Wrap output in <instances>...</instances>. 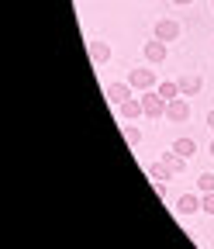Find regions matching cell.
I'll return each instance as SVG.
<instances>
[{"mask_svg":"<svg viewBox=\"0 0 214 249\" xmlns=\"http://www.w3.org/2000/svg\"><path fill=\"white\" fill-rule=\"evenodd\" d=\"M173 152H176V156H183V160H190V156L197 152V142H194V139H187V135H183V139H176V145H173Z\"/></svg>","mask_w":214,"mask_h":249,"instance_id":"10","label":"cell"},{"mask_svg":"<svg viewBox=\"0 0 214 249\" xmlns=\"http://www.w3.org/2000/svg\"><path fill=\"white\" fill-rule=\"evenodd\" d=\"M197 187H200V194H211L214 191V173H200L197 177Z\"/></svg>","mask_w":214,"mask_h":249,"instance_id":"15","label":"cell"},{"mask_svg":"<svg viewBox=\"0 0 214 249\" xmlns=\"http://www.w3.org/2000/svg\"><path fill=\"white\" fill-rule=\"evenodd\" d=\"M166 118H169L173 124H187V121H190V104L183 101V97L166 101Z\"/></svg>","mask_w":214,"mask_h":249,"instance_id":"2","label":"cell"},{"mask_svg":"<svg viewBox=\"0 0 214 249\" xmlns=\"http://www.w3.org/2000/svg\"><path fill=\"white\" fill-rule=\"evenodd\" d=\"M156 38H159V42H176V38H180V24L169 21V18H163V21L156 24Z\"/></svg>","mask_w":214,"mask_h":249,"instance_id":"4","label":"cell"},{"mask_svg":"<svg viewBox=\"0 0 214 249\" xmlns=\"http://www.w3.org/2000/svg\"><path fill=\"white\" fill-rule=\"evenodd\" d=\"M90 59H94V62H107L111 59V45L107 42H94V45H90Z\"/></svg>","mask_w":214,"mask_h":249,"instance_id":"11","label":"cell"},{"mask_svg":"<svg viewBox=\"0 0 214 249\" xmlns=\"http://www.w3.org/2000/svg\"><path fill=\"white\" fill-rule=\"evenodd\" d=\"M173 4H180V7H183V4H190V0H173Z\"/></svg>","mask_w":214,"mask_h":249,"instance_id":"20","label":"cell"},{"mask_svg":"<svg viewBox=\"0 0 214 249\" xmlns=\"http://www.w3.org/2000/svg\"><path fill=\"white\" fill-rule=\"evenodd\" d=\"M145 59L152 62V66H159V62L166 59V42H159V38L145 42Z\"/></svg>","mask_w":214,"mask_h":249,"instance_id":"7","label":"cell"},{"mask_svg":"<svg viewBox=\"0 0 214 249\" xmlns=\"http://www.w3.org/2000/svg\"><path fill=\"white\" fill-rule=\"evenodd\" d=\"M128 83H132L135 90H156V87H159V80H156V70H132Z\"/></svg>","mask_w":214,"mask_h":249,"instance_id":"3","label":"cell"},{"mask_svg":"<svg viewBox=\"0 0 214 249\" xmlns=\"http://www.w3.org/2000/svg\"><path fill=\"white\" fill-rule=\"evenodd\" d=\"M200 208H204V211H207V214H214V191H211V194H204V197H200Z\"/></svg>","mask_w":214,"mask_h":249,"instance_id":"17","label":"cell"},{"mask_svg":"<svg viewBox=\"0 0 214 249\" xmlns=\"http://www.w3.org/2000/svg\"><path fill=\"white\" fill-rule=\"evenodd\" d=\"M117 107H121V118H128V121H132V118H138V114H145L142 101H135V97H128L125 104H117Z\"/></svg>","mask_w":214,"mask_h":249,"instance_id":"9","label":"cell"},{"mask_svg":"<svg viewBox=\"0 0 214 249\" xmlns=\"http://www.w3.org/2000/svg\"><path fill=\"white\" fill-rule=\"evenodd\" d=\"M207 152H211V156H214V139H211V145H207Z\"/></svg>","mask_w":214,"mask_h":249,"instance_id":"19","label":"cell"},{"mask_svg":"<svg viewBox=\"0 0 214 249\" xmlns=\"http://www.w3.org/2000/svg\"><path fill=\"white\" fill-rule=\"evenodd\" d=\"M142 107H145V118H166V97L159 90H145Z\"/></svg>","mask_w":214,"mask_h":249,"instance_id":"1","label":"cell"},{"mask_svg":"<svg viewBox=\"0 0 214 249\" xmlns=\"http://www.w3.org/2000/svg\"><path fill=\"white\" fill-rule=\"evenodd\" d=\"M207 124H211V128H214V111H211V114H207Z\"/></svg>","mask_w":214,"mask_h":249,"instance_id":"18","label":"cell"},{"mask_svg":"<svg viewBox=\"0 0 214 249\" xmlns=\"http://www.w3.org/2000/svg\"><path fill=\"white\" fill-rule=\"evenodd\" d=\"M176 83H180V93H183V97H194V93H200V90H204V80H200L197 73H190V76H180Z\"/></svg>","mask_w":214,"mask_h":249,"instance_id":"6","label":"cell"},{"mask_svg":"<svg viewBox=\"0 0 214 249\" xmlns=\"http://www.w3.org/2000/svg\"><path fill=\"white\" fill-rule=\"evenodd\" d=\"M156 90L163 93V97H166V101H173V97H183V93H180V83H173V80H166V83H159Z\"/></svg>","mask_w":214,"mask_h":249,"instance_id":"13","label":"cell"},{"mask_svg":"<svg viewBox=\"0 0 214 249\" xmlns=\"http://www.w3.org/2000/svg\"><path fill=\"white\" fill-rule=\"evenodd\" d=\"M163 163H166L173 173H183V166H187V160H183V156H176V152H163Z\"/></svg>","mask_w":214,"mask_h":249,"instance_id":"12","label":"cell"},{"mask_svg":"<svg viewBox=\"0 0 214 249\" xmlns=\"http://www.w3.org/2000/svg\"><path fill=\"white\" fill-rule=\"evenodd\" d=\"M132 83H107V101L111 104H125L128 97H132Z\"/></svg>","mask_w":214,"mask_h":249,"instance_id":"5","label":"cell"},{"mask_svg":"<svg viewBox=\"0 0 214 249\" xmlns=\"http://www.w3.org/2000/svg\"><path fill=\"white\" fill-rule=\"evenodd\" d=\"M176 211H180V214L200 211V197H197V194H180V197H176Z\"/></svg>","mask_w":214,"mask_h":249,"instance_id":"8","label":"cell"},{"mask_svg":"<svg viewBox=\"0 0 214 249\" xmlns=\"http://www.w3.org/2000/svg\"><path fill=\"white\" fill-rule=\"evenodd\" d=\"M148 177H156V180H169V177H173V170H169L166 163H156V166H148Z\"/></svg>","mask_w":214,"mask_h":249,"instance_id":"14","label":"cell"},{"mask_svg":"<svg viewBox=\"0 0 214 249\" xmlns=\"http://www.w3.org/2000/svg\"><path fill=\"white\" fill-rule=\"evenodd\" d=\"M125 139H128V145H138L142 132H138V128H132V124H128V128H125Z\"/></svg>","mask_w":214,"mask_h":249,"instance_id":"16","label":"cell"}]
</instances>
